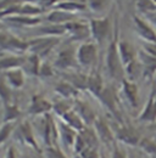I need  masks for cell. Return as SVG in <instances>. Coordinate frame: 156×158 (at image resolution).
Segmentation results:
<instances>
[{"instance_id":"22","label":"cell","mask_w":156,"mask_h":158,"mask_svg":"<svg viewBox=\"0 0 156 158\" xmlns=\"http://www.w3.org/2000/svg\"><path fill=\"white\" fill-rule=\"evenodd\" d=\"M78 1H80V2H82V1H85V0H78Z\"/></svg>"},{"instance_id":"4","label":"cell","mask_w":156,"mask_h":158,"mask_svg":"<svg viewBox=\"0 0 156 158\" xmlns=\"http://www.w3.org/2000/svg\"><path fill=\"white\" fill-rule=\"evenodd\" d=\"M92 32L94 37L99 41L104 39L109 32V21L107 20H95L92 22Z\"/></svg>"},{"instance_id":"15","label":"cell","mask_w":156,"mask_h":158,"mask_svg":"<svg viewBox=\"0 0 156 158\" xmlns=\"http://www.w3.org/2000/svg\"><path fill=\"white\" fill-rule=\"evenodd\" d=\"M89 85L92 88V90H94L95 93H98L100 90V86H101V80L99 78V76H93L90 80H89Z\"/></svg>"},{"instance_id":"8","label":"cell","mask_w":156,"mask_h":158,"mask_svg":"<svg viewBox=\"0 0 156 158\" xmlns=\"http://www.w3.org/2000/svg\"><path fill=\"white\" fill-rule=\"evenodd\" d=\"M97 129H98V134H99V136H100V139H101L104 142L109 143V142L112 141V134H111L109 127H107L104 122H101V120L98 122Z\"/></svg>"},{"instance_id":"16","label":"cell","mask_w":156,"mask_h":158,"mask_svg":"<svg viewBox=\"0 0 156 158\" xmlns=\"http://www.w3.org/2000/svg\"><path fill=\"white\" fill-rule=\"evenodd\" d=\"M138 5L140 9H144V10H155L156 9V5L154 2H151V0H140Z\"/></svg>"},{"instance_id":"19","label":"cell","mask_w":156,"mask_h":158,"mask_svg":"<svg viewBox=\"0 0 156 158\" xmlns=\"http://www.w3.org/2000/svg\"><path fill=\"white\" fill-rule=\"evenodd\" d=\"M146 50L153 55V56H155L156 57V43H150V44H148L146 45Z\"/></svg>"},{"instance_id":"7","label":"cell","mask_w":156,"mask_h":158,"mask_svg":"<svg viewBox=\"0 0 156 158\" xmlns=\"http://www.w3.org/2000/svg\"><path fill=\"white\" fill-rule=\"evenodd\" d=\"M119 52H121V60L124 63H131L133 62V57H134V52L133 49L129 44L127 43H121L119 44Z\"/></svg>"},{"instance_id":"14","label":"cell","mask_w":156,"mask_h":158,"mask_svg":"<svg viewBox=\"0 0 156 158\" xmlns=\"http://www.w3.org/2000/svg\"><path fill=\"white\" fill-rule=\"evenodd\" d=\"M58 86V90L62 95H65V96H70L71 94H73V88H72L71 85H68V84L62 83V84H60Z\"/></svg>"},{"instance_id":"3","label":"cell","mask_w":156,"mask_h":158,"mask_svg":"<svg viewBox=\"0 0 156 158\" xmlns=\"http://www.w3.org/2000/svg\"><path fill=\"white\" fill-rule=\"evenodd\" d=\"M136 28H138V31H139V33H140V35L144 38V39H146L149 43H156V33L155 31L145 22V21L140 20V19H138L136 17Z\"/></svg>"},{"instance_id":"11","label":"cell","mask_w":156,"mask_h":158,"mask_svg":"<svg viewBox=\"0 0 156 158\" xmlns=\"http://www.w3.org/2000/svg\"><path fill=\"white\" fill-rule=\"evenodd\" d=\"M80 157L82 158H100L95 147H87V148L80 153Z\"/></svg>"},{"instance_id":"23","label":"cell","mask_w":156,"mask_h":158,"mask_svg":"<svg viewBox=\"0 0 156 158\" xmlns=\"http://www.w3.org/2000/svg\"><path fill=\"white\" fill-rule=\"evenodd\" d=\"M76 158H82V157H76Z\"/></svg>"},{"instance_id":"24","label":"cell","mask_w":156,"mask_h":158,"mask_svg":"<svg viewBox=\"0 0 156 158\" xmlns=\"http://www.w3.org/2000/svg\"><path fill=\"white\" fill-rule=\"evenodd\" d=\"M155 95H156V93H155Z\"/></svg>"},{"instance_id":"18","label":"cell","mask_w":156,"mask_h":158,"mask_svg":"<svg viewBox=\"0 0 156 158\" xmlns=\"http://www.w3.org/2000/svg\"><path fill=\"white\" fill-rule=\"evenodd\" d=\"M10 131H11V125H5V127L0 130V143H2L4 140L9 136Z\"/></svg>"},{"instance_id":"2","label":"cell","mask_w":156,"mask_h":158,"mask_svg":"<svg viewBox=\"0 0 156 158\" xmlns=\"http://www.w3.org/2000/svg\"><path fill=\"white\" fill-rule=\"evenodd\" d=\"M97 56V50L93 44H84L78 51V60L83 64H90Z\"/></svg>"},{"instance_id":"20","label":"cell","mask_w":156,"mask_h":158,"mask_svg":"<svg viewBox=\"0 0 156 158\" xmlns=\"http://www.w3.org/2000/svg\"><path fill=\"white\" fill-rule=\"evenodd\" d=\"M112 158H126V156H124L118 148H116V150L114 151V156H112Z\"/></svg>"},{"instance_id":"6","label":"cell","mask_w":156,"mask_h":158,"mask_svg":"<svg viewBox=\"0 0 156 158\" xmlns=\"http://www.w3.org/2000/svg\"><path fill=\"white\" fill-rule=\"evenodd\" d=\"M140 119L141 120H146V122H153V120L156 119V98L150 100V102L145 107Z\"/></svg>"},{"instance_id":"5","label":"cell","mask_w":156,"mask_h":158,"mask_svg":"<svg viewBox=\"0 0 156 158\" xmlns=\"http://www.w3.org/2000/svg\"><path fill=\"white\" fill-rule=\"evenodd\" d=\"M118 139L124 142V143H128V145H136L140 139H139V135L136 130L131 129V128H123L118 131Z\"/></svg>"},{"instance_id":"21","label":"cell","mask_w":156,"mask_h":158,"mask_svg":"<svg viewBox=\"0 0 156 158\" xmlns=\"http://www.w3.org/2000/svg\"><path fill=\"white\" fill-rule=\"evenodd\" d=\"M6 158H15V152H14L12 148H10V150L7 151V156H6Z\"/></svg>"},{"instance_id":"13","label":"cell","mask_w":156,"mask_h":158,"mask_svg":"<svg viewBox=\"0 0 156 158\" xmlns=\"http://www.w3.org/2000/svg\"><path fill=\"white\" fill-rule=\"evenodd\" d=\"M49 19L51 21H54V22H61L63 20H70L71 15H67V14H63V12H54V14L50 15Z\"/></svg>"},{"instance_id":"1","label":"cell","mask_w":156,"mask_h":158,"mask_svg":"<svg viewBox=\"0 0 156 158\" xmlns=\"http://www.w3.org/2000/svg\"><path fill=\"white\" fill-rule=\"evenodd\" d=\"M107 66L111 76L114 78H119L122 76V66H121V57L117 52L116 44H111L109 54H107Z\"/></svg>"},{"instance_id":"9","label":"cell","mask_w":156,"mask_h":158,"mask_svg":"<svg viewBox=\"0 0 156 158\" xmlns=\"http://www.w3.org/2000/svg\"><path fill=\"white\" fill-rule=\"evenodd\" d=\"M124 93H126L128 100L131 101V103L136 107L138 105V91H136V85L132 84V83L124 81Z\"/></svg>"},{"instance_id":"17","label":"cell","mask_w":156,"mask_h":158,"mask_svg":"<svg viewBox=\"0 0 156 158\" xmlns=\"http://www.w3.org/2000/svg\"><path fill=\"white\" fill-rule=\"evenodd\" d=\"M46 156H48V158H66L63 153L60 152V150L54 148V147H50V148L48 150Z\"/></svg>"},{"instance_id":"10","label":"cell","mask_w":156,"mask_h":158,"mask_svg":"<svg viewBox=\"0 0 156 158\" xmlns=\"http://www.w3.org/2000/svg\"><path fill=\"white\" fill-rule=\"evenodd\" d=\"M9 79H10V83L12 85H15V86H20L23 83V77H22V73L20 71L9 72Z\"/></svg>"},{"instance_id":"12","label":"cell","mask_w":156,"mask_h":158,"mask_svg":"<svg viewBox=\"0 0 156 158\" xmlns=\"http://www.w3.org/2000/svg\"><path fill=\"white\" fill-rule=\"evenodd\" d=\"M107 1L109 0H89V5H90V7L93 10L99 11V10H102L106 6Z\"/></svg>"}]
</instances>
